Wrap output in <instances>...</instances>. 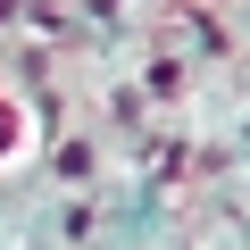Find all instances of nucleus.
<instances>
[{
  "label": "nucleus",
  "instance_id": "nucleus-1",
  "mask_svg": "<svg viewBox=\"0 0 250 250\" xmlns=\"http://www.w3.org/2000/svg\"><path fill=\"white\" fill-rule=\"evenodd\" d=\"M34 142H42V134H34V100L0 75V167H25V159H34Z\"/></svg>",
  "mask_w": 250,
  "mask_h": 250
}]
</instances>
